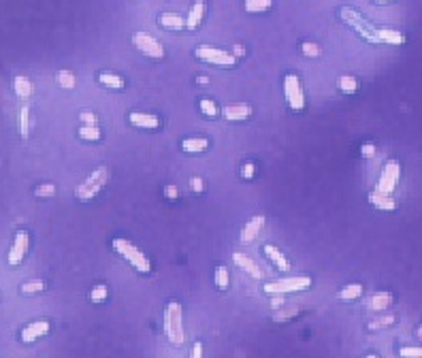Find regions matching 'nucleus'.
<instances>
[{
  "mask_svg": "<svg viewBox=\"0 0 422 358\" xmlns=\"http://www.w3.org/2000/svg\"><path fill=\"white\" fill-rule=\"evenodd\" d=\"M113 250H116L120 256H124V258L135 267L139 273H143V275H147V273H151V262H149V258L145 254H143L135 243H130L128 239H113Z\"/></svg>",
  "mask_w": 422,
  "mask_h": 358,
  "instance_id": "1",
  "label": "nucleus"
},
{
  "mask_svg": "<svg viewBox=\"0 0 422 358\" xmlns=\"http://www.w3.org/2000/svg\"><path fill=\"white\" fill-rule=\"evenodd\" d=\"M164 333H167L173 345H183V341H186V333H183V322H181V305L175 301L169 303L167 309H164Z\"/></svg>",
  "mask_w": 422,
  "mask_h": 358,
  "instance_id": "2",
  "label": "nucleus"
},
{
  "mask_svg": "<svg viewBox=\"0 0 422 358\" xmlns=\"http://www.w3.org/2000/svg\"><path fill=\"white\" fill-rule=\"evenodd\" d=\"M109 181V169L107 167H98L96 171H92L86 177V181L77 188V198L79 201H92L94 196H98V192L107 186Z\"/></svg>",
  "mask_w": 422,
  "mask_h": 358,
  "instance_id": "3",
  "label": "nucleus"
},
{
  "mask_svg": "<svg viewBox=\"0 0 422 358\" xmlns=\"http://www.w3.org/2000/svg\"><path fill=\"white\" fill-rule=\"evenodd\" d=\"M339 17H341L350 28H354V30H356V34H358L360 38H365V41H369V43H373V45L379 43V41H377V34H375V28L369 24V22H365V19L354 11V9L341 7V9H339Z\"/></svg>",
  "mask_w": 422,
  "mask_h": 358,
  "instance_id": "4",
  "label": "nucleus"
},
{
  "mask_svg": "<svg viewBox=\"0 0 422 358\" xmlns=\"http://www.w3.org/2000/svg\"><path fill=\"white\" fill-rule=\"evenodd\" d=\"M312 286V277L307 275H298V277H286V280H277L269 282L262 286V290L266 294H286V292H301L307 290Z\"/></svg>",
  "mask_w": 422,
  "mask_h": 358,
  "instance_id": "5",
  "label": "nucleus"
},
{
  "mask_svg": "<svg viewBox=\"0 0 422 358\" xmlns=\"http://www.w3.org/2000/svg\"><path fill=\"white\" fill-rule=\"evenodd\" d=\"M194 56H197L199 60H203V62H209V64H215V66H224V68H231V66L237 64V58L233 54H228V51H224V49H218V47H211V45L197 47Z\"/></svg>",
  "mask_w": 422,
  "mask_h": 358,
  "instance_id": "6",
  "label": "nucleus"
},
{
  "mask_svg": "<svg viewBox=\"0 0 422 358\" xmlns=\"http://www.w3.org/2000/svg\"><path fill=\"white\" fill-rule=\"evenodd\" d=\"M284 94L286 102L292 111H303L305 109V94H303V86L301 79L296 75H286L284 77Z\"/></svg>",
  "mask_w": 422,
  "mask_h": 358,
  "instance_id": "7",
  "label": "nucleus"
},
{
  "mask_svg": "<svg viewBox=\"0 0 422 358\" xmlns=\"http://www.w3.org/2000/svg\"><path fill=\"white\" fill-rule=\"evenodd\" d=\"M132 43H135V47L139 51H143V54L154 58V60H162L164 58V47L147 32H135V34H132Z\"/></svg>",
  "mask_w": 422,
  "mask_h": 358,
  "instance_id": "8",
  "label": "nucleus"
},
{
  "mask_svg": "<svg viewBox=\"0 0 422 358\" xmlns=\"http://www.w3.org/2000/svg\"><path fill=\"white\" fill-rule=\"evenodd\" d=\"M401 177V165L397 160H388L386 167H384V173L379 177V183H377V190L384 192V194H393L395 188H397V181Z\"/></svg>",
  "mask_w": 422,
  "mask_h": 358,
  "instance_id": "9",
  "label": "nucleus"
},
{
  "mask_svg": "<svg viewBox=\"0 0 422 358\" xmlns=\"http://www.w3.org/2000/svg\"><path fill=\"white\" fill-rule=\"evenodd\" d=\"M28 243H30L28 232H26V230H19V232L15 234L13 248L9 250V264H11V267H17V264L24 260V256L28 254Z\"/></svg>",
  "mask_w": 422,
  "mask_h": 358,
  "instance_id": "10",
  "label": "nucleus"
},
{
  "mask_svg": "<svg viewBox=\"0 0 422 358\" xmlns=\"http://www.w3.org/2000/svg\"><path fill=\"white\" fill-rule=\"evenodd\" d=\"M49 329H51V324L47 320H36L32 324L24 326V331H22V335H19V339H22L24 343H32V341L41 339V337H45L49 333Z\"/></svg>",
  "mask_w": 422,
  "mask_h": 358,
  "instance_id": "11",
  "label": "nucleus"
},
{
  "mask_svg": "<svg viewBox=\"0 0 422 358\" xmlns=\"http://www.w3.org/2000/svg\"><path fill=\"white\" fill-rule=\"evenodd\" d=\"M130 124L137 126V128H147V130H156L160 128V117L154 115V113H143V111H132L128 115Z\"/></svg>",
  "mask_w": 422,
  "mask_h": 358,
  "instance_id": "12",
  "label": "nucleus"
},
{
  "mask_svg": "<svg viewBox=\"0 0 422 358\" xmlns=\"http://www.w3.org/2000/svg\"><path fill=\"white\" fill-rule=\"evenodd\" d=\"M264 222H266L264 216H254V218H250L248 224H245L243 230H241V243H252L256 237H258V232L262 230Z\"/></svg>",
  "mask_w": 422,
  "mask_h": 358,
  "instance_id": "13",
  "label": "nucleus"
},
{
  "mask_svg": "<svg viewBox=\"0 0 422 358\" xmlns=\"http://www.w3.org/2000/svg\"><path fill=\"white\" fill-rule=\"evenodd\" d=\"M252 115V107L245 102H237V105H228L224 109V117L228 122H243Z\"/></svg>",
  "mask_w": 422,
  "mask_h": 358,
  "instance_id": "14",
  "label": "nucleus"
},
{
  "mask_svg": "<svg viewBox=\"0 0 422 358\" xmlns=\"http://www.w3.org/2000/svg\"><path fill=\"white\" fill-rule=\"evenodd\" d=\"M233 260L239 264V267L243 269V271H248L252 277H256V280H262V271H260V267L256 264L250 256H245V254H241V252H235L233 254Z\"/></svg>",
  "mask_w": 422,
  "mask_h": 358,
  "instance_id": "15",
  "label": "nucleus"
},
{
  "mask_svg": "<svg viewBox=\"0 0 422 358\" xmlns=\"http://www.w3.org/2000/svg\"><path fill=\"white\" fill-rule=\"evenodd\" d=\"M369 203H371L373 207L382 209V211H395V209H397V203H395V198L390 196V194H384V192H379V190H375V192H371V194H369Z\"/></svg>",
  "mask_w": 422,
  "mask_h": 358,
  "instance_id": "16",
  "label": "nucleus"
},
{
  "mask_svg": "<svg viewBox=\"0 0 422 358\" xmlns=\"http://www.w3.org/2000/svg\"><path fill=\"white\" fill-rule=\"evenodd\" d=\"M205 0H197V3L192 5L190 9V13H188V19H186V28L188 30H197L203 22V17H205Z\"/></svg>",
  "mask_w": 422,
  "mask_h": 358,
  "instance_id": "17",
  "label": "nucleus"
},
{
  "mask_svg": "<svg viewBox=\"0 0 422 358\" xmlns=\"http://www.w3.org/2000/svg\"><path fill=\"white\" fill-rule=\"evenodd\" d=\"M158 24L164 28V30H183L186 28V19H183L179 13H162L158 17Z\"/></svg>",
  "mask_w": 422,
  "mask_h": 358,
  "instance_id": "18",
  "label": "nucleus"
},
{
  "mask_svg": "<svg viewBox=\"0 0 422 358\" xmlns=\"http://www.w3.org/2000/svg\"><path fill=\"white\" fill-rule=\"evenodd\" d=\"M264 254H266V258H269L280 271H288V269H290V262H288V258H286V256H284L280 250L275 248V245L266 243V245H264Z\"/></svg>",
  "mask_w": 422,
  "mask_h": 358,
  "instance_id": "19",
  "label": "nucleus"
},
{
  "mask_svg": "<svg viewBox=\"0 0 422 358\" xmlns=\"http://www.w3.org/2000/svg\"><path fill=\"white\" fill-rule=\"evenodd\" d=\"M377 34V41L382 43H388V45H403L405 43V34L399 32V30H390V28H382V30H375Z\"/></svg>",
  "mask_w": 422,
  "mask_h": 358,
  "instance_id": "20",
  "label": "nucleus"
},
{
  "mask_svg": "<svg viewBox=\"0 0 422 358\" xmlns=\"http://www.w3.org/2000/svg\"><path fill=\"white\" fill-rule=\"evenodd\" d=\"M209 147V141L205 137H197V139H183L181 141V149L186 153H201Z\"/></svg>",
  "mask_w": 422,
  "mask_h": 358,
  "instance_id": "21",
  "label": "nucleus"
},
{
  "mask_svg": "<svg viewBox=\"0 0 422 358\" xmlns=\"http://www.w3.org/2000/svg\"><path fill=\"white\" fill-rule=\"evenodd\" d=\"M13 90H15V94L19 98H28V96H32V81H30L28 77L24 75H17L13 79Z\"/></svg>",
  "mask_w": 422,
  "mask_h": 358,
  "instance_id": "22",
  "label": "nucleus"
},
{
  "mask_svg": "<svg viewBox=\"0 0 422 358\" xmlns=\"http://www.w3.org/2000/svg\"><path fill=\"white\" fill-rule=\"evenodd\" d=\"M98 81L102 86L111 88V90H122V88H124V79H122L118 73H109V70H102V73L98 75Z\"/></svg>",
  "mask_w": 422,
  "mask_h": 358,
  "instance_id": "23",
  "label": "nucleus"
},
{
  "mask_svg": "<svg viewBox=\"0 0 422 358\" xmlns=\"http://www.w3.org/2000/svg\"><path fill=\"white\" fill-rule=\"evenodd\" d=\"M393 303V294L390 292H375L373 296H371V309L373 311H382V309H386V307Z\"/></svg>",
  "mask_w": 422,
  "mask_h": 358,
  "instance_id": "24",
  "label": "nucleus"
},
{
  "mask_svg": "<svg viewBox=\"0 0 422 358\" xmlns=\"http://www.w3.org/2000/svg\"><path fill=\"white\" fill-rule=\"evenodd\" d=\"M360 296H363V286L360 284H350L339 292V299L341 301H356V299H360Z\"/></svg>",
  "mask_w": 422,
  "mask_h": 358,
  "instance_id": "25",
  "label": "nucleus"
},
{
  "mask_svg": "<svg viewBox=\"0 0 422 358\" xmlns=\"http://www.w3.org/2000/svg\"><path fill=\"white\" fill-rule=\"evenodd\" d=\"M273 0H245V11L248 13H264L269 11Z\"/></svg>",
  "mask_w": 422,
  "mask_h": 358,
  "instance_id": "26",
  "label": "nucleus"
},
{
  "mask_svg": "<svg viewBox=\"0 0 422 358\" xmlns=\"http://www.w3.org/2000/svg\"><path fill=\"white\" fill-rule=\"evenodd\" d=\"M337 88L341 92H346V94H354V92L358 90V81L352 75H341V77H339V81H337Z\"/></svg>",
  "mask_w": 422,
  "mask_h": 358,
  "instance_id": "27",
  "label": "nucleus"
},
{
  "mask_svg": "<svg viewBox=\"0 0 422 358\" xmlns=\"http://www.w3.org/2000/svg\"><path fill=\"white\" fill-rule=\"evenodd\" d=\"M102 137V132L98 126H90V124H81L79 128V139H84V141H100Z\"/></svg>",
  "mask_w": 422,
  "mask_h": 358,
  "instance_id": "28",
  "label": "nucleus"
},
{
  "mask_svg": "<svg viewBox=\"0 0 422 358\" xmlns=\"http://www.w3.org/2000/svg\"><path fill=\"white\" fill-rule=\"evenodd\" d=\"M107 299H109V288L105 284H98L90 290V301L92 303H105Z\"/></svg>",
  "mask_w": 422,
  "mask_h": 358,
  "instance_id": "29",
  "label": "nucleus"
},
{
  "mask_svg": "<svg viewBox=\"0 0 422 358\" xmlns=\"http://www.w3.org/2000/svg\"><path fill=\"white\" fill-rule=\"evenodd\" d=\"M56 79H58V84L62 86L64 90H73L75 84H77V79H75V75L70 73V70H58Z\"/></svg>",
  "mask_w": 422,
  "mask_h": 358,
  "instance_id": "30",
  "label": "nucleus"
},
{
  "mask_svg": "<svg viewBox=\"0 0 422 358\" xmlns=\"http://www.w3.org/2000/svg\"><path fill=\"white\" fill-rule=\"evenodd\" d=\"M199 107H201V111H203V115H207V117H218V115H220L218 105H215L213 100H209V98H203Z\"/></svg>",
  "mask_w": 422,
  "mask_h": 358,
  "instance_id": "31",
  "label": "nucleus"
},
{
  "mask_svg": "<svg viewBox=\"0 0 422 358\" xmlns=\"http://www.w3.org/2000/svg\"><path fill=\"white\" fill-rule=\"evenodd\" d=\"M45 286H47V284H45L43 280H32V282H26L19 290H22L24 294H36V292H43V290H45Z\"/></svg>",
  "mask_w": 422,
  "mask_h": 358,
  "instance_id": "32",
  "label": "nucleus"
},
{
  "mask_svg": "<svg viewBox=\"0 0 422 358\" xmlns=\"http://www.w3.org/2000/svg\"><path fill=\"white\" fill-rule=\"evenodd\" d=\"M215 286H218L220 290H228V269L226 267L215 269Z\"/></svg>",
  "mask_w": 422,
  "mask_h": 358,
  "instance_id": "33",
  "label": "nucleus"
},
{
  "mask_svg": "<svg viewBox=\"0 0 422 358\" xmlns=\"http://www.w3.org/2000/svg\"><path fill=\"white\" fill-rule=\"evenodd\" d=\"M301 51H303V56H307V58H318L322 54V47L318 43H312V41H305V43L301 45Z\"/></svg>",
  "mask_w": 422,
  "mask_h": 358,
  "instance_id": "34",
  "label": "nucleus"
},
{
  "mask_svg": "<svg viewBox=\"0 0 422 358\" xmlns=\"http://www.w3.org/2000/svg\"><path fill=\"white\" fill-rule=\"evenodd\" d=\"M28 113H30V109L24 107L22 111H19V132H22V137L26 139L28 137V132H30V120H28Z\"/></svg>",
  "mask_w": 422,
  "mask_h": 358,
  "instance_id": "35",
  "label": "nucleus"
},
{
  "mask_svg": "<svg viewBox=\"0 0 422 358\" xmlns=\"http://www.w3.org/2000/svg\"><path fill=\"white\" fill-rule=\"evenodd\" d=\"M34 194H36V196H41V198H49V196H54V194H56V186H54V183H43V186H39L34 190Z\"/></svg>",
  "mask_w": 422,
  "mask_h": 358,
  "instance_id": "36",
  "label": "nucleus"
},
{
  "mask_svg": "<svg viewBox=\"0 0 422 358\" xmlns=\"http://www.w3.org/2000/svg\"><path fill=\"white\" fill-rule=\"evenodd\" d=\"M401 358H422V347H401Z\"/></svg>",
  "mask_w": 422,
  "mask_h": 358,
  "instance_id": "37",
  "label": "nucleus"
},
{
  "mask_svg": "<svg viewBox=\"0 0 422 358\" xmlns=\"http://www.w3.org/2000/svg\"><path fill=\"white\" fill-rule=\"evenodd\" d=\"M79 120H81V124L98 126V117H96V113H92V111H81V113H79Z\"/></svg>",
  "mask_w": 422,
  "mask_h": 358,
  "instance_id": "38",
  "label": "nucleus"
},
{
  "mask_svg": "<svg viewBox=\"0 0 422 358\" xmlns=\"http://www.w3.org/2000/svg\"><path fill=\"white\" fill-rule=\"evenodd\" d=\"M395 320H397L395 315H384V318H379V320H375V322H371V324H369V329H371V331H375V329H382V326H390V324H393Z\"/></svg>",
  "mask_w": 422,
  "mask_h": 358,
  "instance_id": "39",
  "label": "nucleus"
},
{
  "mask_svg": "<svg viewBox=\"0 0 422 358\" xmlns=\"http://www.w3.org/2000/svg\"><path fill=\"white\" fill-rule=\"evenodd\" d=\"M254 173H256L254 162H245V165L241 167V177H243V179H252V177H254Z\"/></svg>",
  "mask_w": 422,
  "mask_h": 358,
  "instance_id": "40",
  "label": "nucleus"
},
{
  "mask_svg": "<svg viewBox=\"0 0 422 358\" xmlns=\"http://www.w3.org/2000/svg\"><path fill=\"white\" fill-rule=\"evenodd\" d=\"M190 188H192L194 192H203V190H205V183H203L201 177H192V179H190Z\"/></svg>",
  "mask_w": 422,
  "mask_h": 358,
  "instance_id": "41",
  "label": "nucleus"
},
{
  "mask_svg": "<svg viewBox=\"0 0 422 358\" xmlns=\"http://www.w3.org/2000/svg\"><path fill=\"white\" fill-rule=\"evenodd\" d=\"M164 194H167V198L175 201L179 196V190H177V186H167V188H164Z\"/></svg>",
  "mask_w": 422,
  "mask_h": 358,
  "instance_id": "42",
  "label": "nucleus"
},
{
  "mask_svg": "<svg viewBox=\"0 0 422 358\" xmlns=\"http://www.w3.org/2000/svg\"><path fill=\"white\" fill-rule=\"evenodd\" d=\"M190 358H203V343H201V341L194 343L192 352H190Z\"/></svg>",
  "mask_w": 422,
  "mask_h": 358,
  "instance_id": "43",
  "label": "nucleus"
},
{
  "mask_svg": "<svg viewBox=\"0 0 422 358\" xmlns=\"http://www.w3.org/2000/svg\"><path fill=\"white\" fill-rule=\"evenodd\" d=\"M373 153H375V145H373V143H365V145H363V156L365 158H371Z\"/></svg>",
  "mask_w": 422,
  "mask_h": 358,
  "instance_id": "44",
  "label": "nucleus"
},
{
  "mask_svg": "<svg viewBox=\"0 0 422 358\" xmlns=\"http://www.w3.org/2000/svg\"><path fill=\"white\" fill-rule=\"evenodd\" d=\"M233 54H235V58H237V56H243V54H245V49H243L241 45H235V47H233Z\"/></svg>",
  "mask_w": 422,
  "mask_h": 358,
  "instance_id": "45",
  "label": "nucleus"
},
{
  "mask_svg": "<svg viewBox=\"0 0 422 358\" xmlns=\"http://www.w3.org/2000/svg\"><path fill=\"white\" fill-rule=\"evenodd\" d=\"M197 81H199V84H201V86H207V84H209V79H207V77H205V75H201V77H199Z\"/></svg>",
  "mask_w": 422,
  "mask_h": 358,
  "instance_id": "46",
  "label": "nucleus"
},
{
  "mask_svg": "<svg viewBox=\"0 0 422 358\" xmlns=\"http://www.w3.org/2000/svg\"><path fill=\"white\" fill-rule=\"evenodd\" d=\"M373 3H377V5H384V3H393V0H373Z\"/></svg>",
  "mask_w": 422,
  "mask_h": 358,
  "instance_id": "47",
  "label": "nucleus"
},
{
  "mask_svg": "<svg viewBox=\"0 0 422 358\" xmlns=\"http://www.w3.org/2000/svg\"><path fill=\"white\" fill-rule=\"evenodd\" d=\"M416 335H418L420 339H422V326H418V331H416Z\"/></svg>",
  "mask_w": 422,
  "mask_h": 358,
  "instance_id": "48",
  "label": "nucleus"
},
{
  "mask_svg": "<svg viewBox=\"0 0 422 358\" xmlns=\"http://www.w3.org/2000/svg\"><path fill=\"white\" fill-rule=\"evenodd\" d=\"M367 358H377V356H375V354H369V356H367Z\"/></svg>",
  "mask_w": 422,
  "mask_h": 358,
  "instance_id": "49",
  "label": "nucleus"
}]
</instances>
